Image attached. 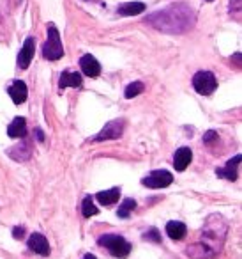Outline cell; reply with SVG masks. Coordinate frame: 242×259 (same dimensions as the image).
Here are the masks:
<instances>
[{
    "instance_id": "13",
    "label": "cell",
    "mask_w": 242,
    "mask_h": 259,
    "mask_svg": "<svg viewBox=\"0 0 242 259\" xmlns=\"http://www.w3.org/2000/svg\"><path fill=\"white\" fill-rule=\"evenodd\" d=\"M193 160V153L189 148H178L177 151H175V156H173V167L178 170V172H182V170L188 169V165L191 163Z\"/></svg>"
},
{
    "instance_id": "5",
    "label": "cell",
    "mask_w": 242,
    "mask_h": 259,
    "mask_svg": "<svg viewBox=\"0 0 242 259\" xmlns=\"http://www.w3.org/2000/svg\"><path fill=\"white\" fill-rule=\"evenodd\" d=\"M193 87L198 94L202 96H209L216 91L217 87V80L214 76V73L210 71H198L193 76Z\"/></svg>"
},
{
    "instance_id": "14",
    "label": "cell",
    "mask_w": 242,
    "mask_h": 259,
    "mask_svg": "<svg viewBox=\"0 0 242 259\" xmlns=\"http://www.w3.org/2000/svg\"><path fill=\"white\" fill-rule=\"evenodd\" d=\"M8 135L11 139H23L27 135V121L25 117L18 115L13 119V122L8 126Z\"/></svg>"
},
{
    "instance_id": "19",
    "label": "cell",
    "mask_w": 242,
    "mask_h": 259,
    "mask_svg": "<svg viewBox=\"0 0 242 259\" xmlns=\"http://www.w3.org/2000/svg\"><path fill=\"white\" fill-rule=\"evenodd\" d=\"M97 213H99V209H97V206L94 204L92 195H87V197L83 199V202H82V215L85 217V219H89V217L97 215Z\"/></svg>"
},
{
    "instance_id": "17",
    "label": "cell",
    "mask_w": 242,
    "mask_h": 259,
    "mask_svg": "<svg viewBox=\"0 0 242 259\" xmlns=\"http://www.w3.org/2000/svg\"><path fill=\"white\" fill-rule=\"evenodd\" d=\"M143 11H145V4L143 2H126V4L118 6L117 9V13L120 16H136Z\"/></svg>"
},
{
    "instance_id": "26",
    "label": "cell",
    "mask_w": 242,
    "mask_h": 259,
    "mask_svg": "<svg viewBox=\"0 0 242 259\" xmlns=\"http://www.w3.org/2000/svg\"><path fill=\"white\" fill-rule=\"evenodd\" d=\"M34 134H37V139H39V141H41V142H43V141H44V135H43V132H41V130H39V128H37V130H36V132H34Z\"/></svg>"
},
{
    "instance_id": "27",
    "label": "cell",
    "mask_w": 242,
    "mask_h": 259,
    "mask_svg": "<svg viewBox=\"0 0 242 259\" xmlns=\"http://www.w3.org/2000/svg\"><path fill=\"white\" fill-rule=\"evenodd\" d=\"M8 4V0H0V11H4V6Z\"/></svg>"
},
{
    "instance_id": "15",
    "label": "cell",
    "mask_w": 242,
    "mask_h": 259,
    "mask_svg": "<svg viewBox=\"0 0 242 259\" xmlns=\"http://www.w3.org/2000/svg\"><path fill=\"white\" fill-rule=\"evenodd\" d=\"M166 234L171 238V240H184L186 234H188V227H186V224L182 222H177V220H170V222L166 224Z\"/></svg>"
},
{
    "instance_id": "1",
    "label": "cell",
    "mask_w": 242,
    "mask_h": 259,
    "mask_svg": "<svg viewBox=\"0 0 242 259\" xmlns=\"http://www.w3.org/2000/svg\"><path fill=\"white\" fill-rule=\"evenodd\" d=\"M228 224L221 215L207 217L202 231H200V240L196 243L188 245L186 255L191 259H216L219 255L223 243L226 240Z\"/></svg>"
},
{
    "instance_id": "9",
    "label": "cell",
    "mask_w": 242,
    "mask_h": 259,
    "mask_svg": "<svg viewBox=\"0 0 242 259\" xmlns=\"http://www.w3.org/2000/svg\"><path fill=\"white\" fill-rule=\"evenodd\" d=\"M80 68H82L83 75L90 76V78H97L101 75V64L97 62V59L90 54H85L80 59Z\"/></svg>"
},
{
    "instance_id": "21",
    "label": "cell",
    "mask_w": 242,
    "mask_h": 259,
    "mask_svg": "<svg viewBox=\"0 0 242 259\" xmlns=\"http://www.w3.org/2000/svg\"><path fill=\"white\" fill-rule=\"evenodd\" d=\"M143 91H145V85H143L142 82H133V83H129V85L126 87L124 96L128 98V100H131V98H135V96H138V94H142Z\"/></svg>"
},
{
    "instance_id": "22",
    "label": "cell",
    "mask_w": 242,
    "mask_h": 259,
    "mask_svg": "<svg viewBox=\"0 0 242 259\" xmlns=\"http://www.w3.org/2000/svg\"><path fill=\"white\" fill-rule=\"evenodd\" d=\"M142 238L145 241H154V243H161V233L156 229V227H150L149 231H145Z\"/></svg>"
},
{
    "instance_id": "8",
    "label": "cell",
    "mask_w": 242,
    "mask_h": 259,
    "mask_svg": "<svg viewBox=\"0 0 242 259\" xmlns=\"http://www.w3.org/2000/svg\"><path fill=\"white\" fill-rule=\"evenodd\" d=\"M34 54H36V41H34V37H27L22 50H20V54H18V68H22V69L29 68L34 59Z\"/></svg>"
},
{
    "instance_id": "10",
    "label": "cell",
    "mask_w": 242,
    "mask_h": 259,
    "mask_svg": "<svg viewBox=\"0 0 242 259\" xmlns=\"http://www.w3.org/2000/svg\"><path fill=\"white\" fill-rule=\"evenodd\" d=\"M29 248L36 254L41 255H48L50 254V243H48L46 236L41 233H34L32 236L29 238Z\"/></svg>"
},
{
    "instance_id": "29",
    "label": "cell",
    "mask_w": 242,
    "mask_h": 259,
    "mask_svg": "<svg viewBox=\"0 0 242 259\" xmlns=\"http://www.w3.org/2000/svg\"><path fill=\"white\" fill-rule=\"evenodd\" d=\"M207 2H212V0H207Z\"/></svg>"
},
{
    "instance_id": "12",
    "label": "cell",
    "mask_w": 242,
    "mask_h": 259,
    "mask_svg": "<svg viewBox=\"0 0 242 259\" xmlns=\"http://www.w3.org/2000/svg\"><path fill=\"white\" fill-rule=\"evenodd\" d=\"M238 163H240V155L233 156V158H230L226 162V167H223V169H216V174L219 178H224V180L228 181H235L237 180V167Z\"/></svg>"
},
{
    "instance_id": "2",
    "label": "cell",
    "mask_w": 242,
    "mask_h": 259,
    "mask_svg": "<svg viewBox=\"0 0 242 259\" xmlns=\"http://www.w3.org/2000/svg\"><path fill=\"white\" fill-rule=\"evenodd\" d=\"M145 22L164 34H184L195 27L196 15L188 4L178 2L149 15Z\"/></svg>"
},
{
    "instance_id": "28",
    "label": "cell",
    "mask_w": 242,
    "mask_h": 259,
    "mask_svg": "<svg viewBox=\"0 0 242 259\" xmlns=\"http://www.w3.org/2000/svg\"><path fill=\"white\" fill-rule=\"evenodd\" d=\"M83 259H96V255H94V254H85V255H83Z\"/></svg>"
},
{
    "instance_id": "4",
    "label": "cell",
    "mask_w": 242,
    "mask_h": 259,
    "mask_svg": "<svg viewBox=\"0 0 242 259\" xmlns=\"http://www.w3.org/2000/svg\"><path fill=\"white\" fill-rule=\"evenodd\" d=\"M43 55L48 61H58L64 57V47L60 41V32L53 23H48V39L43 45Z\"/></svg>"
},
{
    "instance_id": "20",
    "label": "cell",
    "mask_w": 242,
    "mask_h": 259,
    "mask_svg": "<svg viewBox=\"0 0 242 259\" xmlns=\"http://www.w3.org/2000/svg\"><path fill=\"white\" fill-rule=\"evenodd\" d=\"M133 209H136V201L135 199H124L120 204V208H118L117 215L120 217V219H129V215H131Z\"/></svg>"
},
{
    "instance_id": "18",
    "label": "cell",
    "mask_w": 242,
    "mask_h": 259,
    "mask_svg": "<svg viewBox=\"0 0 242 259\" xmlns=\"http://www.w3.org/2000/svg\"><path fill=\"white\" fill-rule=\"evenodd\" d=\"M120 197V190L118 188H110V190H103L99 194H96V199L104 206H113Z\"/></svg>"
},
{
    "instance_id": "11",
    "label": "cell",
    "mask_w": 242,
    "mask_h": 259,
    "mask_svg": "<svg viewBox=\"0 0 242 259\" xmlns=\"http://www.w3.org/2000/svg\"><path fill=\"white\" fill-rule=\"evenodd\" d=\"M8 93H9V96H11V100L15 105H22L23 101L27 100V96H29L27 83L22 82V80H15V82L11 83V87L8 89Z\"/></svg>"
},
{
    "instance_id": "7",
    "label": "cell",
    "mask_w": 242,
    "mask_h": 259,
    "mask_svg": "<svg viewBox=\"0 0 242 259\" xmlns=\"http://www.w3.org/2000/svg\"><path fill=\"white\" fill-rule=\"evenodd\" d=\"M173 183V176L168 170H152L142 180L143 187L149 188H166Z\"/></svg>"
},
{
    "instance_id": "24",
    "label": "cell",
    "mask_w": 242,
    "mask_h": 259,
    "mask_svg": "<svg viewBox=\"0 0 242 259\" xmlns=\"http://www.w3.org/2000/svg\"><path fill=\"white\" fill-rule=\"evenodd\" d=\"M23 236H25V227H15L13 229V238L15 240H22Z\"/></svg>"
},
{
    "instance_id": "25",
    "label": "cell",
    "mask_w": 242,
    "mask_h": 259,
    "mask_svg": "<svg viewBox=\"0 0 242 259\" xmlns=\"http://www.w3.org/2000/svg\"><path fill=\"white\" fill-rule=\"evenodd\" d=\"M233 4H235V13L240 11V0H231L230 6H233Z\"/></svg>"
},
{
    "instance_id": "6",
    "label": "cell",
    "mask_w": 242,
    "mask_h": 259,
    "mask_svg": "<svg viewBox=\"0 0 242 259\" xmlns=\"http://www.w3.org/2000/svg\"><path fill=\"white\" fill-rule=\"evenodd\" d=\"M122 132H124V119H113V121H110L103 130H101L92 141L94 142L115 141V139L122 137Z\"/></svg>"
},
{
    "instance_id": "16",
    "label": "cell",
    "mask_w": 242,
    "mask_h": 259,
    "mask_svg": "<svg viewBox=\"0 0 242 259\" xmlns=\"http://www.w3.org/2000/svg\"><path fill=\"white\" fill-rule=\"evenodd\" d=\"M82 85V75L78 71H64L58 80V87L66 89V87H80Z\"/></svg>"
},
{
    "instance_id": "23",
    "label": "cell",
    "mask_w": 242,
    "mask_h": 259,
    "mask_svg": "<svg viewBox=\"0 0 242 259\" xmlns=\"http://www.w3.org/2000/svg\"><path fill=\"white\" fill-rule=\"evenodd\" d=\"M214 141H217V134L214 130H210V132H207V134L203 135V142H205V144H212Z\"/></svg>"
},
{
    "instance_id": "3",
    "label": "cell",
    "mask_w": 242,
    "mask_h": 259,
    "mask_svg": "<svg viewBox=\"0 0 242 259\" xmlns=\"http://www.w3.org/2000/svg\"><path fill=\"white\" fill-rule=\"evenodd\" d=\"M97 243H99V247L106 248L113 257L118 259L128 257L129 252H131V243L124 236H120V234H103L97 240Z\"/></svg>"
}]
</instances>
